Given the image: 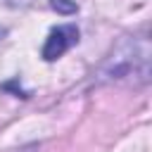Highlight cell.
<instances>
[{
  "label": "cell",
  "instance_id": "cell-1",
  "mask_svg": "<svg viewBox=\"0 0 152 152\" xmlns=\"http://www.w3.org/2000/svg\"><path fill=\"white\" fill-rule=\"evenodd\" d=\"M76 43H78V28H76V24H62V26H57V28H52L48 33V40L43 45V57L48 62H52V59L62 57Z\"/></svg>",
  "mask_w": 152,
  "mask_h": 152
},
{
  "label": "cell",
  "instance_id": "cell-2",
  "mask_svg": "<svg viewBox=\"0 0 152 152\" xmlns=\"http://www.w3.org/2000/svg\"><path fill=\"white\" fill-rule=\"evenodd\" d=\"M52 7L59 10V12H76V5L66 2V0H52Z\"/></svg>",
  "mask_w": 152,
  "mask_h": 152
},
{
  "label": "cell",
  "instance_id": "cell-3",
  "mask_svg": "<svg viewBox=\"0 0 152 152\" xmlns=\"http://www.w3.org/2000/svg\"><path fill=\"white\" fill-rule=\"evenodd\" d=\"M5 5H12V7H26V5H33L36 0H2Z\"/></svg>",
  "mask_w": 152,
  "mask_h": 152
}]
</instances>
